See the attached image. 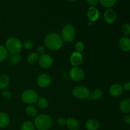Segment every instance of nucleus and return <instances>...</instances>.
Returning <instances> with one entry per match:
<instances>
[{"instance_id": "1", "label": "nucleus", "mask_w": 130, "mask_h": 130, "mask_svg": "<svg viewBox=\"0 0 130 130\" xmlns=\"http://www.w3.org/2000/svg\"><path fill=\"white\" fill-rule=\"evenodd\" d=\"M44 45L52 51H57L62 48L63 40L61 36L55 32L47 34L44 39Z\"/></svg>"}, {"instance_id": "2", "label": "nucleus", "mask_w": 130, "mask_h": 130, "mask_svg": "<svg viewBox=\"0 0 130 130\" xmlns=\"http://www.w3.org/2000/svg\"><path fill=\"white\" fill-rule=\"evenodd\" d=\"M34 124L38 130H48L52 126L53 119L48 114H39L36 116Z\"/></svg>"}, {"instance_id": "3", "label": "nucleus", "mask_w": 130, "mask_h": 130, "mask_svg": "<svg viewBox=\"0 0 130 130\" xmlns=\"http://www.w3.org/2000/svg\"><path fill=\"white\" fill-rule=\"evenodd\" d=\"M22 43L20 39L15 37L9 38L5 42L6 50L11 54H19L22 50Z\"/></svg>"}, {"instance_id": "4", "label": "nucleus", "mask_w": 130, "mask_h": 130, "mask_svg": "<svg viewBox=\"0 0 130 130\" xmlns=\"http://www.w3.org/2000/svg\"><path fill=\"white\" fill-rule=\"evenodd\" d=\"M62 38L63 40L71 43L76 38V29L71 24H67L62 30Z\"/></svg>"}, {"instance_id": "5", "label": "nucleus", "mask_w": 130, "mask_h": 130, "mask_svg": "<svg viewBox=\"0 0 130 130\" xmlns=\"http://www.w3.org/2000/svg\"><path fill=\"white\" fill-rule=\"evenodd\" d=\"M21 99L22 100L25 104L31 105L36 103L39 97L38 93L34 90H27L22 93Z\"/></svg>"}, {"instance_id": "6", "label": "nucleus", "mask_w": 130, "mask_h": 130, "mask_svg": "<svg viewBox=\"0 0 130 130\" xmlns=\"http://www.w3.org/2000/svg\"><path fill=\"white\" fill-rule=\"evenodd\" d=\"M72 95L78 99H88L90 96V90L86 86H77L73 88L72 91Z\"/></svg>"}, {"instance_id": "7", "label": "nucleus", "mask_w": 130, "mask_h": 130, "mask_svg": "<svg viewBox=\"0 0 130 130\" xmlns=\"http://www.w3.org/2000/svg\"><path fill=\"white\" fill-rule=\"evenodd\" d=\"M85 76V71L79 67H74L69 71V77L72 81L79 82L82 81Z\"/></svg>"}, {"instance_id": "8", "label": "nucleus", "mask_w": 130, "mask_h": 130, "mask_svg": "<svg viewBox=\"0 0 130 130\" xmlns=\"http://www.w3.org/2000/svg\"><path fill=\"white\" fill-rule=\"evenodd\" d=\"M39 64L42 68L48 69L52 66L53 63V58L48 54H43L39 57Z\"/></svg>"}, {"instance_id": "9", "label": "nucleus", "mask_w": 130, "mask_h": 130, "mask_svg": "<svg viewBox=\"0 0 130 130\" xmlns=\"http://www.w3.org/2000/svg\"><path fill=\"white\" fill-rule=\"evenodd\" d=\"M52 83L51 77L47 74H42L37 78V84L38 86L43 88L48 87Z\"/></svg>"}, {"instance_id": "10", "label": "nucleus", "mask_w": 130, "mask_h": 130, "mask_svg": "<svg viewBox=\"0 0 130 130\" xmlns=\"http://www.w3.org/2000/svg\"><path fill=\"white\" fill-rule=\"evenodd\" d=\"M104 19L107 24H112L117 19V13L114 9L108 8L104 13Z\"/></svg>"}, {"instance_id": "11", "label": "nucleus", "mask_w": 130, "mask_h": 130, "mask_svg": "<svg viewBox=\"0 0 130 130\" xmlns=\"http://www.w3.org/2000/svg\"><path fill=\"white\" fill-rule=\"evenodd\" d=\"M87 17L90 22H93L96 21L100 17L99 10L95 6H90L87 10Z\"/></svg>"}, {"instance_id": "12", "label": "nucleus", "mask_w": 130, "mask_h": 130, "mask_svg": "<svg viewBox=\"0 0 130 130\" xmlns=\"http://www.w3.org/2000/svg\"><path fill=\"white\" fill-rule=\"evenodd\" d=\"M83 57L81 53L75 52L72 53L70 57V62L73 67H78L83 61Z\"/></svg>"}, {"instance_id": "13", "label": "nucleus", "mask_w": 130, "mask_h": 130, "mask_svg": "<svg viewBox=\"0 0 130 130\" xmlns=\"http://www.w3.org/2000/svg\"><path fill=\"white\" fill-rule=\"evenodd\" d=\"M123 88L122 85L120 84L116 83L112 85L109 89V93L113 97H118L123 93Z\"/></svg>"}, {"instance_id": "14", "label": "nucleus", "mask_w": 130, "mask_h": 130, "mask_svg": "<svg viewBox=\"0 0 130 130\" xmlns=\"http://www.w3.org/2000/svg\"><path fill=\"white\" fill-rule=\"evenodd\" d=\"M118 45L123 52H128L130 50V39L126 36L122 37L119 40Z\"/></svg>"}, {"instance_id": "15", "label": "nucleus", "mask_w": 130, "mask_h": 130, "mask_svg": "<svg viewBox=\"0 0 130 130\" xmlns=\"http://www.w3.org/2000/svg\"><path fill=\"white\" fill-rule=\"evenodd\" d=\"M66 126L69 130H79L80 128V124L79 121L73 118H70L67 119Z\"/></svg>"}, {"instance_id": "16", "label": "nucleus", "mask_w": 130, "mask_h": 130, "mask_svg": "<svg viewBox=\"0 0 130 130\" xmlns=\"http://www.w3.org/2000/svg\"><path fill=\"white\" fill-rule=\"evenodd\" d=\"M85 126L87 130H98L100 128V123L96 119H89L86 121Z\"/></svg>"}, {"instance_id": "17", "label": "nucleus", "mask_w": 130, "mask_h": 130, "mask_svg": "<svg viewBox=\"0 0 130 130\" xmlns=\"http://www.w3.org/2000/svg\"><path fill=\"white\" fill-rule=\"evenodd\" d=\"M119 109L122 112L129 114L130 112V99H124L119 104Z\"/></svg>"}, {"instance_id": "18", "label": "nucleus", "mask_w": 130, "mask_h": 130, "mask_svg": "<svg viewBox=\"0 0 130 130\" xmlns=\"http://www.w3.org/2000/svg\"><path fill=\"white\" fill-rule=\"evenodd\" d=\"M10 123V118L5 112H0V128H6Z\"/></svg>"}, {"instance_id": "19", "label": "nucleus", "mask_w": 130, "mask_h": 130, "mask_svg": "<svg viewBox=\"0 0 130 130\" xmlns=\"http://www.w3.org/2000/svg\"><path fill=\"white\" fill-rule=\"evenodd\" d=\"M10 77L6 74H1L0 76V90H5L10 84Z\"/></svg>"}, {"instance_id": "20", "label": "nucleus", "mask_w": 130, "mask_h": 130, "mask_svg": "<svg viewBox=\"0 0 130 130\" xmlns=\"http://www.w3.org/2000/svg\"><path fill=\"white\" fill-rule=\"evenodd\" d=\"M102 90L100 88H97L94 90L93 91L91 92V93L90 94V96H89V100H97L101 99L103 96Z\"/></svg>"}, {"instance_id": "21", "label": "nucleus", "mask_w": 130, "mask_h": 130, "mask_svg": "<svg viewBox=\"0 0 130 130\" xmlns=\"http://www.w3.org/2000/svg\"><path fill=\"white\" fill-rule=\"evenodd\" d=\"M22 60V57L19 54H11L9 57V62L13 65H17Z\"/></svg>"}, {"instance_id": "22", "label": "nucleus", "mask_w": 130, "mask_h": 130, "mask_svg": "<svg viewBox=\"0 0 130 130\" xmlns=\"http://www.w3.org/2000/svg\"><path fill=\"white\" fill-rule=\"evenodd\" d=\"M25 112L29 116L36 117L38 115V110L33 105H29L25 109Z\"/></svg>"}, {"instance_id": "23", "label": "nucleus", "mask_w": 130, "mask_h": 130, "mask_svg": "<svg viewBox=\"0 0 130 130\" xmlns=\"http://www.w3.org/2000/svg\"><path fill=\"white\" fill-rule=\"evenodd\" d=\"M37 105L39 107L40 109H44L48 107V101L46 98L41 97L38 99V101L36 102Z\"/></svg>"}, {"instance_id": "24", "label": "nucleus", "mask_w": 130, "mask_h": 130, "mask_svg": "<svg viewBox=\"0 0 130 130\" xmlns=\"http://www.w3.org/2000/svg\"><path fill=\"white\" fill-rule=\"evenodd\" d=\"M39 60V55L36 53H30L27 57V61L30 64H35L38 62Z\"/></svg>"}, {"instance_id": "25", "label": "nucleus", "mask_w": 130, "mask_h": 130, "mask_svg": "<svg viewBox=\"0 0 130 130\" xmlns=\"http://www.w3.org/2000/svg\"><path fill=\"white\" fill-rule=\"evenodd\" d=\"M35 126L34 123L29 121L24 122L21 126V130H35Z\"/></svg>"}, {"instance_id": "26", "label": "nucleus", "mask_w": 130, "mask_h": 130, "mask_svg": "<svg viewBox=\"0 0 130 130\" xmlns=\"http://www.w3.org/2000/svg\"><path fill=\"white\" fill-rule=\"evenodd\" d=\"M8 58V51L4 46L0 44V62H4Z\"/></svg>"}, {"instance_id": "27", "label": "nucleus", "mask_w": 130, "mask_h": 130, "mask_svg": "<svg viewBox=\"0 0 130 130\" xmlns=\"http://www.w3.org/2000/svg\"><path fill=\"white\" fill-rule=\"evenodd\" d=\"M99 1L102 6L107 8H110L116 3V0H99Z\"/></svg>"}, {"instance_id": "28", "label": "nucleus", "mask_w": 130, "mask_h": 130, "mask_svg": "<svg viewBox=\"0 0 130 130\" xmlns=\"http://www.w3.org/2000/svg\"><path fill=\"white\" fill-rule=\"evenodd\" d=\"M121 31L124 35L129 36L130 34V25L128 23L123 24L121 27Z\"/></svg>"}, {"instance_id": "29", "label": "nucleus", "mask_w": 130, "mask_h": 130, "mask_svg": "<svg viewBox=\"0 0 130 130\" xmlns=\"http://www.w3.org/2000/svg\"><path fill=\"white\" fill-rule=\"evenodd\" d=\"M2 96L5 100H9L11 99V96H12V95H11V93L8 90H3L2 91Z\"/></svg>"}, {"instance_id": "30", "label": "nucleus", "mask_w": 130, "mask_h": 130, "mask_svg": "<svg viewBox=\"0 0 130 130\" xmlns=\"http://www.w3.org/2000/svg\"><path fill=\"white\" fill-rule=\"evenodd\" d=\"M75 48H76V52L81 53V52H83L84 48H85V44H84L83 42L79 41L76 44V46H75Z\"/></svg>"}, {"instance_id": "31", "label": "nucleus", "mask_w": 130, "mask_h": 130, "mask_svg": "<svg viewBox=\"0 0 130 130\" xmlns=\"http://www.w3.org/2000/svg\"><path fill=\"white\" fill-rule=\"evenodd\" d=\"M23 46L24 47V48L26 50H30L33 47V43L30 40H26L24 43V44H23Z\"/></svg>"}, {"instance_id": "32", "label": "nucleus", "mask_w": 130, "mask_h": 130, "mask_svg": "<svg viewBox=\"0 0 130 130\" xmlns=\"http://www.w3.org/2000/svg\"><path fill=\"white\" fill-rule=\"evenodd\" d=\"M36 52L37 54L38 55H42L44 54L45 53V48H44V46L43 45H39L36 48Z\"/></svg>"}, {"instance_id": "33", "label": "nucleus", "mask_w": 130, "mask_h": 130, "mask_svg": "<svg viewBox=\"0 0 130 130\" xmlns=\"http://www.w3.org/2000/svg\"><path fill=\"white\" fill-rule=\"evenodd\" d=\"M66 122H67V119H66L63 117H60V118H58L57 121L58 125L60 126H63L66 125Z\"/></svg>"}, {"instance_id": "34", "label": "nucleus", "mask_w": 130, "mask_h": 130, "mask_svg": "<svg viewBox=\"0 0 130 130\" xmlns=\"http://www.w3.org/2000/svg\"><path fill=\"white\" fill-rule=\"evenodd\" d=\"M123 90H125L126 91H129L130 90V83L129 81H127L124 84V85L123 86Z\"/></svg>"}, {"instance_id": "35", "label": "nucleus", "mask_w": 130, "mask_h": 130, "mask_svg": "<svg viewBox=\"0 0 130 130\" xmlns=\"http://www.w3.org/2000/svg\"><path fill=\"white\" fill-rule=\"evenodd\" d=\"M87 2L91 6H95L99 3V0H87Z\"/></svg>"}, {"instance_id": "36", "label": "nucleus", "mask_w": 130, "mask_h": 130, "mask_svg": "<svg viewBox=\"0 0 130 130\" xmlns=\"http://www.w3.org/2000/svg\"><path fill=\"white\" fill-rule=\"evenodd\" d=\"M124 121L128 125H129L130 124V116L129 114H127V115H125L124 116Z\"/></svg>"}, {"instance_id": "37", "label": "nucleus", "mask_w": 130, "mask_h": 130, "mask_svg": "<svg viewBox=\"0 0 130 130\" xmlns=\"http://www.w3.org/2000/svg\"><path fill=\"white\" fill-rule=\"evenodd\" d=\"M69 1H71V2H74V1H76L77 0H67Z\"/></svg>"}]
</instances>
